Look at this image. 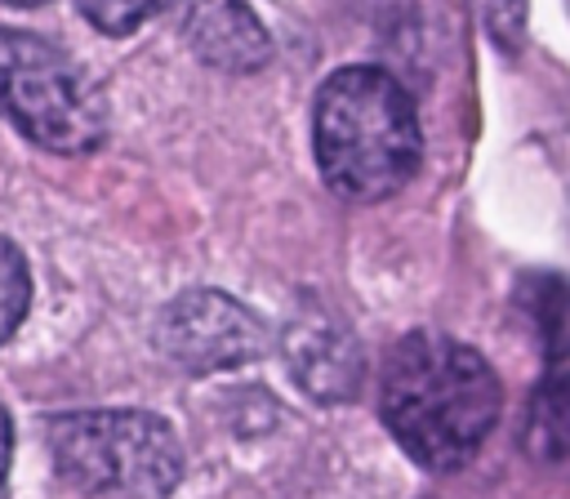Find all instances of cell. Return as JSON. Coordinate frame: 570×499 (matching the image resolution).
<instances>
[{"label":"cell","instance_id":"cell-1","mask_svg":"<svg viewBox=\"0 0 570 499\" xmlns=\"http://www.w3.org/2000/svg\"><path fill=\"white\" fill-rule=\"evenodd\" d=\"M499 405L503 392L490 361L450 334H405L387 356L379 410L419 468H463L485 446Z\"/></svg>","mask_w":570,"mask_h":499},{"label":"cell","instance_id":"cell-2","mask_svg":"<svg viewBox=\"0 0 570 499\" xmlns=\"http://www.w3.org/2000/svg\"><path fill=\"white\" fill-rule=\"evenodd\" d=\"M312 143L325 187L356 205L401 192L423 151L414 102L383 67H338L316 89Z\"/></svg>","mask_w":570,"mask_h":499},{"label":"cell","instance_id":"cell-3","mask_svg":"<svg viewBox=\"0 0 570 499\" xmlns=\"http://www.w3.org/2000/svg\"><path fill=\"white\" fill-rule=\"evenodd\" d=\"M49 454L67 486L94 499H165L183 477V446L151 410H80L49 423Z\"/></svg>","mask_w":570,"mask_h":499},{"label":"cell","instance_id":"cell-4","mask_svg":"<svg viewBox=\"0 0 570 499\" xmlns=\"http://www.w3.org/2000/svg\"><path fill=\"white\" fill-rule=\"evenodd\" d=\"M0 111L45 151L80 156L107 134L98 85L45 36L0 31Z\"/></svg>","mask_w":570,"mask_h":499},{"label":"cell","instance_id":"cell-5","mask_svg":"<svg viewBox=\"0 0 570 499\" xmlns=\"http://www.w3.org/2000/svg\"><path fill=\"white\" fill-rule=\"evenodd\" d=\"M156 348L191 374L236 370L267 352V325L223 290H187L156 316Z\"/></svg>","mask_w":570,"mask_h":499},{"label":"cell","instance_id":"cell-6","mask_svg":"<svg viewBox=\"0 0 570 499\" xmlns=\"http://www.w3.org/2000/svg\"><path fill=\"white\" fill-rule=\"evenodd\" d=\"M285 361L312 401H347L361 388V343L338 316L321 307H307L289 321Z\"/></svg>","mask_w":570,"mask_h":499},{"label":"cell","instance_id":"cell-7","mask_svg":"<svg viewBox=\"0 0 570 499\" xmlns=\"http://www.w3.org/2000/svg\"><path fill=\"white\" fill-rule=\"evenodd\" d=\"M178 27L191 53L214 71L245 76L272 58L267 27L245 0H178Z\"/></svg>","mask_w":570,"mask_h":499},{"label":"cell","instance_id":"cell-8","mask_svg":"<svg viewBox=\"0 0 570 499\" xmlns=\"http://www.w3.org/2000/svg\"><path fill=\"white\" fill-rule=\"evenodd\" d=\"M31 307V272H27V258L22 250L0 236V343L13 339V330L22 325Z\"/></svg>","mask_w":570,"mask_h":499},{"label":"cell","instance_id":"cell-9","mask_svg":"<svg viewBox=\"0 0 570 499\" xmlns=\"http://www.w3.org/2000/svg\"><path fill=\"white\" fill-rule=\"evenodd\" d=\"M76 4L102 36H129L134 27H142L151 13H160L174 0H76Z\"/></svg>","mask_w":570,"mask_h":499},{"label":"cell","instance_id":"cell-10","mask_svg":"<svg viewBox=\"0 0 570 499\" xmlns=\"http://www.w3.org/2000/svg\"><path fill=\"white\" fill-rule=\"evenodd\" d=\"M9 459H13V423L0 405V499H4V486H9Z\"/></svg>","mask_w":570,"mask_h":499},{"label":"cell","instance_id":"cell-11","mask_svg":"<svg viewBox=\"0 0 570 499\" xmlns=\"http://www.w3.org/2000/svg\"><path fill=\"white\" fill-rule=\"evenodd\" d=\"M4 4H18V9H31V4H49V0H4Z\"/></svg>","mask_w":570,"mask_h":499}]
</instances>
